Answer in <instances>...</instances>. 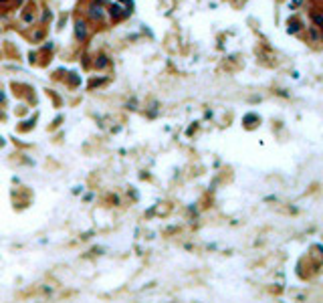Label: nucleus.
<instances>
[{
    "label": "nucleus",
    "instance_id": "f257e3e1",
    "mask_svg": "<svg viewBox=\"0 0 323 303\" xmlns=\"http://www.w3.org/2000/svg\"><path fill=\"white\" fill-rule=\"evenodd\" d=\"M313 20L317 22V25H323V16H321V14H315V16H313Z\"/></svg>",
    "mask_w": 323,
    "mask_h": 303
},
{
    "label": "nucleus",
    "instance_id": "f03ea898",
    "mask_svg": "<svg viewBox=\"0 0 323 303\" xmlns=\"http://www.w3.org/2000/svg\"><path fill=\"white\" fill-rule=\"evenodd\" d=\"M297 29H299V25H297V22H293V25H291V27H289V30H293V32H295V30H297Z\"/></svg>",
    "mask_w": 323,
    "mask_h": 303
}]
</instances>
